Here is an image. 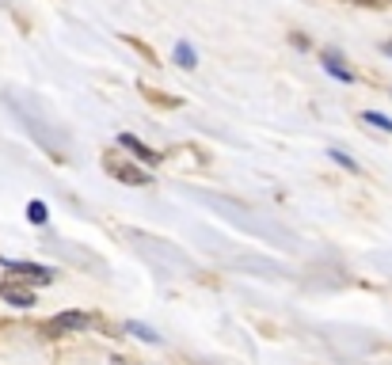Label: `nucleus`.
<instances>
[{"mask_svg":"<svg viewBox=\"0 0 392 365\" xmlns=\"http://www.w3.org/2000/svg\"><path fill=\"white\" fill-rule=\"evenodd\" d=\"M103 168H107L110 179H118V183H126V186H149V171L138 168V164L130 160V152H107Z\"/></svg>","mask_w":392,"mask_h":365,"instance_id":"f257e3e1","label":"nucleus"},{"mask_svg":"<svg viewBox=\"0 0 392 365\" xmlns=\"http://www.w3.org/2000/svg\"><path fill=\"white\" fill-rule=\"evenodd\" d=\"M0 267H4V270H16L19 278L38 282V285H50V282H53V270L42 267V263H27V259H8V255H0Z\"/></svg>","mask_w":392,"mask_h":365,"instance_id":"f03ea898","label":"nucleus"},{"mask_svg":"<svg viewBox=\"0 0 392 365\" xmlns=\"http://www.w3.org/2000/svg\"><path fill=\"white\" fill-rule=\"evenodd\" d=\"M99 319L96 316H88V312H58L46 324L50 335H69V331H88V327H96Z\"/></svg>","mask_w":392,"mask_h":365,"instance_id":"7ed1b4c3","label":"nucleus"},{"mask_svg":"<svg viewBox=\"0 0 392 365\" xmlns=\"http://www.w3.org/2000/svg\"><path fill=\"white\" fill-rule=\"evenodd\" d=\"M118 149H126L138 164H145V168H153V164H160V152L149 149L141 137H133V134H118Z\"/></svg>","mask_w":392,"mask_h":365,"instance_id":"20e7f679","label":"nucleus"},{"mask_svg":"<svg viewBox=\"0 0 392 365\" xmlns=\"http://www.w3.org/2000/svg\"><path fill=\"white\" fill-rule=\"evenodd\" d=\"M0 297H4L8 305H16V308H31V305H35V293H31L27 285H19V282H0Z\"/></svg>","mask_w":392,"mask_h":365,"instance_id":"39448f33","label":"nucleus"},{"mask_svg":"<svg viewBox=\"0 0 392 365\" xmlns=\"http://www.w3.org/2000/svg\"><path fill=\"white\" fill-rule=\"evenodd\" d=\"M320 65H324V69H328V73L335 76V80H343V84H351V80H354V73H351V69H346V65L339 61V53H324V61H320Z\"/></svg>","mask_w":392,"mask_h":365,"instance_id":"423d86ee","label":"nucleus"},{"mask_svg":"<svg viewBox=\"0 0 392 365\" xmlns=\"http://www.w3.org/2000/svg\"><path fill=\"white\" fill-rule=\"evenodd\" d=\"M175 65H183V69H195L198 65V53L190 42H175Z\"/></svg>","mask_w":392,"mask_h":365,"instance_id":"0eeeda50","label":"nucleus"},{"mask_svg":"<svg viewBox=\"0 0 392 365\" xmlns=\"http://www.w3.org/2000/svg\"><path fill=\"white\" fill-rule=\"evenodd\" d=\"M126 331H130V335H138L141 342H153V347L160 342V335H156V331H153L149 324H141V319H130V324H126Z\"/></svg>","mask_w":392,"mask_h":365,"instance_id":"6e6552de","label":"nucleus"},{"mask_svg":"<svg viewBox=\"0 0 392 365\" xmlns=\"http://www.w3.org/2000/svg\"><path fill=\"white\" fill-rule=\"evenodd\" d=\"M362 122L373 129H385V134H392V118L388 115H377V110H362Z\"/></svg>","mask_w":392,"mask_h":365,"instance_id":"1a4fd4ad","label":"nucleus"},{"mask_svg":"<svg viewBox=\"0 0 392 365\" xmlns=\"http://www.w3.org/2000/svg\"><path fill=\"white\" fill-rule=\"evenodd\" d=\"M27 221H35V225H46V221H50L46 202H27Z\"/></svg>","mask_w":392,"mask_h":365,"instance_id":"9d476101","label":"nucleus"},{"mask_svg":"<svg viewBox=\"0 0 392 365\" xmlns=\"http://www.w3.org/2000/svg\"><path fill=\"white\" fill-rule=\"evenodd\" d=\"M328 157H331L335 164H343V168H346V171H362V164H358L354 157H346V152H343V149H328Z\"/></svg>","mask_w":392,"mask_h":365,"instance_id":"9b49d317","label":"nucleus"},{"mask_svg":"<svg viewBox=\"0 0 392 365\" xmlns=\"http://www.w3.org/2000/svg\"><path fill=\"white\" fill-rule=\"evenodd\" d=\"M381 50H385V53H388V58H392V42H385V46H381Z\"/></svg>","mask_w":392,"mask_h":365,"instance_id":"f8f14e48","label":"nucleus"},{"mask_svg":"<svg viewBox=\"0 0 392 365\" xmlns=\"http://www.w3.org/2000/svg\"><path fill=\"white\" fill-rule=\"evenodd\" d=\"M115 365H130V361H122V358H118V361H115Z\"/></svg>","mask_w":392,"mask_h":365,"instance_id":"ddd939ff","label":"nucleus"},{"mask_svg":"<svg viewBox=\"0 0 392 365\" xmlns=\"http://www.w3.org/2000/svg\"><path fill=\"white\" fill-rule=\"evenodd\" d=\"M381 4H392V0H381Z\"/></svg>","mask_w":392,"mask_h":365,"instance_id":"4468645a","label":"nucleus"}]
</instances>
